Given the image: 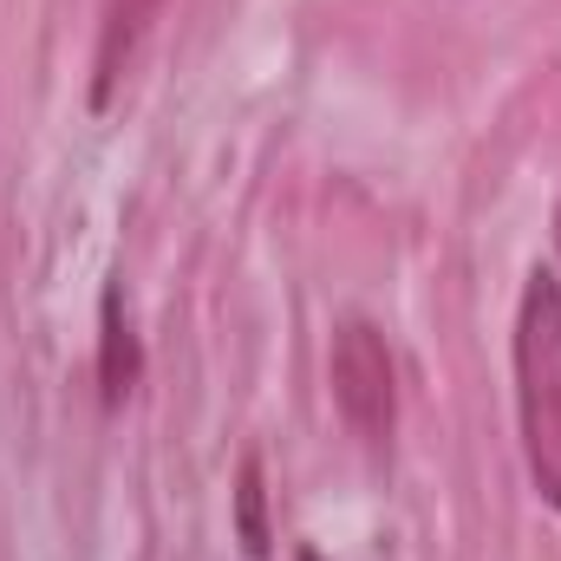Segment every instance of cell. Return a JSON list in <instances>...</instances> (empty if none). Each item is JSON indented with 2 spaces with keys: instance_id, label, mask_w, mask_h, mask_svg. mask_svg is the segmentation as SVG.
<instances>
[{
  "instance_id": "3957f363",
  "label": "cell",
  "mask_w": 561,
  "mask_h": 561,
  "mask_svg": "<svg viewBox=\"0 0 561 561\" xmlns=\"http://www.w3.org/2000/svg\"><path fill=\"white\" fill-rule=\"evenodd\" d=\"M163 13V0H105V26H99V79H92V99L105 105L118 72L131 66L138 39L150 33V20Z\"/></svg>"
},
{
  "instance_id": "8992f818",
  "label": "cell",
  "mask_w": 561,
  "mask_h": 561,
  "mask_svg": "<svg viewBox=\"0 0 561 561\" xmlns=\"http://www.w3.org/2000/svg\"><path fill=\"white\" fill-rule=\"evenodd\" d=\"M300 561H320V549H300Z\"/></svg>"
},
{
  "instance_id": "52a82bcc",
  "label": "cell",
  "mask_w": 561,
  "mask_h": 561,
  "mask_svg": "<svg viewBox=\"0 0 561 561\" xmlns=\"http://www.w3.org/2000/svg\"><path fill=\"white\" fill-rule=\"evenodd\" d=\"M556 249H561V209H556Z\"/></svg>"
},
{
  "instance_id": "277c9868",
  "label": "cell",
  "mask_w": 561,
  "mask_h": 561,
  "mask_svg": "<svg viewBox=\"0 0 561 561\" xmlns=\"http://www.w3.org/2000/svg\"><path fill=\"white\" fill-rule=\"evenodd\" d=\"M131 386H138V340H131L118 287H105V307H99V392H105V405H125Z\"/></svg>"
},
{
  "instance_id": "7a4b0ae2",
  "label": "cell",
  "mask_w": 561,
  "mask_h": 561,
  "mask_svg": "<svg viewBox=\"0 0 561 561\" xmlns=\"http://www.w3.org/2000/svg\"><path fill=\"white\" fill-rule=\"evenodd\" d=\"M333 405L353 424L359 444H392L399 424V373H392V346L373 320H346L333 333Z\"/></svg>"
},
{
  "instance_id": "6da1fadb",
  "label": "cell",
  "mask_w": 561,
  "mask_h": 561,
  "mask_svg": "<svg viewBox=\"0 0 561 561\" xmlns=\"http://www.w3.org/2000/svg\"><path fill=\"white\" fill-rule=\"evenodd\" d=\"M516 424L542 503L561 510V275L536 268L516 307Z\"/></svg>"
},
{
  "instance_id": "5b68a950",
  "label": "cell",
  "mask_w": 561,
  "mask_h": 561,
  "mask_svg": "<svg viewBox=\"0 0 561 561\" xmlns=\"http://www.w3.org/2000/svg\"><path fill=\"white\" fill-rule=\"evenodd\" d=\"M236 536H242V549L262 561L275 549V536H268V483H262V457H242V477H236Z\"/></svg>"
}]
</instances>
